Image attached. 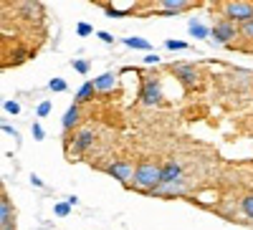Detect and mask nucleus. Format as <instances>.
<instances>
[{
    "instance_id": "1",
    "label": "nucleus",
    "mask_w": 253,
    "mask_h": 230,
    "mask_svg": "<svg viewBox=\"0 0 253 230\" xmlns=\"http://www.w3.org/2000/svg\"><path fill=\"white\" fill-rule=\"evenodd\" d=\"M134 187H139V190H147V195H152L157 187L162 185V167L157 164H150V162H142L137 164L134 170Z\"/></svg>"
},
{
    "instance_id": "2",
    "label": "nucleus",
    "mask_w": 253,
    "mask_h": 230,
    "mask_svg": "<svg viewBox=\"0 0 253 230\" xmlns=\"http://www.w3.org/2000/svg\"><path fill=\"white\" fill-rule=\"evenodd\" d=\"M223 15L230 23H248L253 20V3H246V0H233V3H225L223 5Z\"/></svg>"
},
{
    "instance_id": "3",
    "label": "nucleus",
    "mask_w": 253,
    "mask_h": 230,
    "mask_svg": "<svg viewBox=\"0 0 253 230\" xmlns=\"http://www.w3.org/2000/svg\"><path fill=\"white\" fill-rule=\"evenodd\" d=\"M172 74H175V78L182 83V86L190 89V91L200 86V74H198V69L193 64H175Z\"/></svg>"
},
{
    "instance_id": "4",
    "label": "nucleus",
    "mask_w": 253,
    "mask_h": 230,
    "mask_svg": "<svg viewBox=\"0 0 253 230\" xmlns=\"http://www.w3.org/2000/svg\"><path fill=\"white\" fill-rule=\"evenodd\" d=\"M241 33V28L236 23H230V20H218V23L210 28V38L215 40V43H230V40H236V36Z\"/></svg>"
},
{
    "instance_id": "5",
    "label": "nucleus",
    "mask_w": 253,
    "mask_h": 230,
    "mask_svg": "<svg viewBox=\"0 0 253 230\" xmlns=\"http://www.w3.org/2000/svg\"><path fill=\"white\" fill-rule=\"evenodd\" d=\"M134 170H137V167H132V162L119 159V162H112V164L107 167V175L126 185V182H132V180H134Z\"/></svg>"
},
{
    "instance_id": "6",
    "label": "nucleus",
    "mask_w": 253,
    "mask_h": 230,
    "mask_svg": "<svg viewBox=\"0 0 253 230\" xmlns=\"http://www.w3.org/2000/svg\"><path fill=\"white\" fill-rule=\"evenodd\" d=\"M142 104H147V107H157V104H162V86L157 78H150L142 86Z\"/></svg>"
},
{
    "instance_id": "7",
    "label": "nucleus",
    "mask_w": 253,
    "mask_h": 230,
    "mask_svg": "<svg viewBox=\"0 0 253 230\" xmlns=\"http://www.w3.org/2000/svg\"><path fill=\"white\" fill-rule=\"evenodd\" d=\"M94 139H96V134H94L91 127L79 129V132H76V139H74V152H76V154H84V152H86L91 144H94Z\"/></svg>"
},
{
    "instance_id": "8",
    "label": "nucleus",
    "mask_w": 253,
    "mask_h": 230,
    "mask_svg": "<svg viewBox=\"0 0 253 230\" xmlns=\"http://www.w3.org/2000/svg\"><path fill=\"white\" fill-rule=\"evenodd\" d=\"M94 86H96V94H112L114 86H117V76H114L112 71L101 74V76L94 78Z\"/></svg>"
},
{
    "instance_id": "9",
    "label": "nucleus",
    "mask_w": 253,
    "mask_h": 230,
    "mask_svg": "<svg viewBox=\"0 0 253 230\" xmlns=\"http://www.w3.org/2000/svg\"><path fill=\"white\" fill-rule=\"evenodd\" d=\"M182 180V167L177 162H167L162 167V185H170V182H177Z\"/></svg>"
},
{
    "instance_id": "10",
    "label": "nucleus",
    "mask_w": 253,
    "mask_h": 230,
    "mask_svg": "<svg viewBox=\"0 0 253 230\" xmlns=\"http://www.w3.org/2000/svg\"><path fill=\"white\" fill-rule=\"evenodd\" d=\"M190 5H193L190 0H162V3H160V8H162L165 15H177L185 8H190Z\"/></svg>"
},
{
    "instance_id": "11",
    "label": "nucleus",
    "mask_w": 253,
    "mask_h": 230,
    "mask_svg": "<svg viewBox=\"0 0 253 230\" xmlns=\"http://www.w3.org/2000/svg\"><path fill=\"white\" fill-rule=\"evenodd\" d=\"M79 104H71V107L66 109V114H63V119H61V127L66 129V132H71V129H76V124H79Z\"/></svg>"
},
{
    "instance_id": "12",
    "label": "nucleus",
    "mask_w": 253,
    "mask_h": 230,
    "mask_svg": "<svg viewBox=\"0 0 253 230\" xmlns=\"http://www.w3.org/2000/svg\"><path fill=\"white\" fill-rule=\"evenodd\" d=\"M8 223H13V205H10L8 195L3 192L0 195V225H8Z\"/></svg>"
},
{
    "instance_id": "13",
    "label": "nucleus",
    "mask_w": 253,
    "mask_h": 230,
    "mask_svg": "<svg viewBox=\"0 0 253 230\" xmlns=\"http://www.w3.org/2000/svg\"><path fill=\"white\" fill-rule=\"evenodd\" d=\"M182 190H185V180H177L170 185H160L152 195H182Z\"/></svg>"
},
{
    "instance_id": "14",
    "label": "nucleus",
    "mask_w": 253,
    "mask_h": 230,
    "mask_svg": "<svg viewBox=\"0 0 253 230\" xmlns=\"http://www.w3.org/2000/svg\"><path fill=\"white\" fill-rule=\"evenodd\" d=\"M124 46H126V48H137V51H152L150 40L137 38V36H126V38H124Z\"/></svg>"
},
{
    "instance_id": "15",
    "label": "nucleus",
    "mask_w": 253,
    "mask_h": 230,
    "mask_svg": "<svg viewBox=\"0 0 253 230\" xmlns=\"http://www.w3.org/2000/svg\"><path fill=\"white\" fill-rule=\"evenodd\" d=\"M190 36L198 40H205V38H210V28L203 26L200 20H190Z\"/></svg>"
},
{
    "instance_id": "16",
    "label": "nucleus",
    "mask_w": 253,
    "mask_h": 230,
    "mask_svg": "<svg viewBox=\"0 0 253 230\" xmlns=\"http://www.w3.org/2000/svg\"><path fill=\"white\" fill-rule=\"evenodd\" d=\"M96 94V86H94V81H86V83H81V89L76 91V104L81 101H89L91 96Z\"/></svg>"
},
{
    "instance_id": "17",
    "label": "nucleus",
    "mask_w": 253,
    "mask_h": 230,
    "mask_svg": "<svg viewBox=\"0 0 253 230\" xmlns=\"http://www.w3.org/2000/svg\"><path fill=\"white\" fill-rule=\"evenodd\" d=\"M241 213H243L246 220L253 223V195H246V197L241 200Z\"/></svg>"
},
{
    "instance_id": "18",
    "label": "nucleus",
    "mask_w": 253,
    "mask_h": 230,
    "mask_svg": "<svg viewBox=\"0 0 253 230\" xmlns=\"http://www.w3.org/2000/svg\"><path fill=\"white\" fill-rule=\"evenodd\" d=\"M165 48H167V51H185L187 43H185V40H180V38H170V40L165 43Z\"/></svg>"
},
{
    "instance_id": "19",
    "label": "nucleus",
    "mask_w": 253,
    "mask_h": 230,
    "mask_svg": "<svg viewBox=\"0 0 253 230\" xmlns=\"http://www.w3.org/2000/svg\"><path fill=\"white\" fill-rule=\"evenodd\" d=\"M76 33H79L81 38H86V36L94 33V28H91V23H86V20H79V23H76Z\"/></svg>"
},
{
    "instance_id": "20",
    "label": "nucleus",
    "mask_w": 253,
    "mask_h": 230,
    "mask_svg": "<svg viewBox=\"0 0 253 230\" xmlns=\"http://www.w3.org/2000/svg\"><path fill=\"white\" fill-rule=\"evenodd\" d=\"M53 213H56V215H58V218H66V215H69V213H71V205H69V202H66V200H63V202H58V205H56V207H53Z\"/></svg>"
},
{
    "instance_id": "21",
    "label": "nucleus",
    "mask_w": 253,
    "mask_h": 230,
    "mask_svg": "<svg viewBox=\"0 0 253 230\" xmlns=\"http://www.w3.org/2000/svg\"><path fill=\"white\" fill-rule=\"evenodd\" d=\"M48 89H51V91H66L69 86H66V81H63V78H51Z\"/></svg>"
},
{
    "instance_id": "22",
    "label": "nucleus",
    "mask_w": 253,
    "mask_h": 230,
    "mask_svg": "<svg viewBox=\"0 0 253 230\" xmlns=\"http://www.w3.org/2000/svg\"><path fill=\"white\" fill-rule=\"evenodd\" d=\"M241 36L248 38V40H253V20H248V23L241 26Z\"/></svg>"
},
{
    "instance_id": "23",
    "label": "nucleus",
    "mask_w": 253,
    "mask_h": 230,
    "mask_svg": "<svg viewBox=\"0 0 253 230\" xmlns=\"http://www.w3.org/2000/svg\"><path fill=\"white\" fill-rule=\"evenodd\" d=\"M36 114H38V116H48V114H51V101H41L38 109H36Z\"/></svg>"
},
{
    "instance_id": "24",
    "label": "nucleus",
    "mask_w": 253,
    "mask_h": 230,
    "mask_svg": "<svg viewBox=\"0 0 253 230\" xmlns=\"http://www.w3.org/2000/svg\"><path fill=\"white\" fill-rule=\"evenodd\" d=\"M3 109H5L8 114H20V104H18V101H5Z\"/></svg>"
},
{
    "instance_id": "25",
    "label": "nucleus",
    "mask_w": 253,
    "mask_h": 230,
    "mask_svg": "<svg viewBox=\"0 0 253 230\" xmlns=\"http://www.w3.org/2000/svg\"><path fill=\"white\" fill-rule=\"evenodd\" d=\"M43 137H46L43 127H41V124L36 121V124H33V139H36V142H43Z\"/></svg>"
},
{
    "instance_id": "26",
    "label": "nucleus",
    "mask_w": 253,
    "mask_h": 230,
    "mask_svg": "<svg viewBox=\"0 0 253 230\" xmlns=\"http://www.w3.org/2000/svg\"><path fill=\"white\" fill-rule=\"evenodd\" d=\"M126 13H129V10H117V8H107V10H104L107 18H124Z\"/></svg>"
},
{
    "instance_id": "27",
    "label": "nucleus",
    "mask_w": 253,
    "mask_h": 230,
    "mask_svg": "<svg viewBox=\"0 0 253 230\" xmlns=\"http://www.w3.org/2000/svg\"><path fill=\"white\" fill-rule=\"evenodd\" d=\"M74 69H76L79 74H86V71H89V64H86L84 58H76V61H74Z\"/></svg>"
},
{
    "instance_id": "28",
    "label": "nucleus",
    "mask_w": 253,
    "mask_h": 230,
    "mask_svg": "<svg viewBox=\"0 0 253 230\" xmlns=\"http://www.w3.org/2000/svg\"><path fill=\"white\" fill-rule=\"evenodd\" d=\"M96 36H99V40H104V43H114V36L107 33V31H99Z\"/></svg>"
},
{
    "instance_id": "29",
    "label": "nucleus",
    "mask_w": 253,
    "mask_h": 230,
    "mask_svg": "<svg viewBox=\"0 0 253 230\" xmlns=\"http://www.w3.org/2000/svg\"><path fill=\"white\" fill-rule=\"evenodd\" d=\"M144 64H150V66L160 64V56H157V53H147V56H144Z\"/></svg>"
},
{
    "instance_id": "30",
    "label": "nucleus",
    "mask_w": 253,
    "mask_h": 230,
    "mask_svg": "<svg viewBox=\"0 0 253 230\" xmlns=\"http://www.w3.org/2000/svg\"><path fill=\"white\" fill-rule=\"evenodd\" d=\"M3 132H8V134H15V129L10 127V124H3Z\"/></svg>"
},
{
    "instance_id": "31",
    "label": "nucleus",
    "mask_w": 253,
    "mask_h": 230,
    "mask_svg": "<svg viewBox=\"0 0 253 230\" xmlns=\"http://www.w3.org/2000/svg\"><path fill=\"white\" fill-rule=\"evenodd\" d=\"M0 230H15V228H13V223H8V225H0Z\"/></svg>"
}]
</instances>
